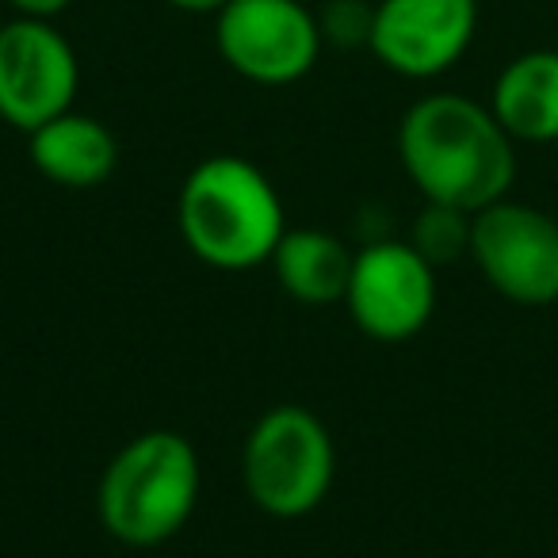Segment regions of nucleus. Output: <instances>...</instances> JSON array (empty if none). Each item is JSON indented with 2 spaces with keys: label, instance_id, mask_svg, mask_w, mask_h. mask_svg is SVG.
<instances>
[{
  "label": "nucleus",
  "instance_id": "f257e3e1",
  "mask_svg": "<svg viewBox=\"0 0 558 558\" xmlns=\"http://www.w3.org/2000/svg\"><path fill=\"white\" fill-rule=\"evenodd\" d=\"M398 157L428 203L486 210L517 184V142L489 104L463 93H428L398 123Z\"/></svg>",
  "mask_w": 558,
  "mask_h": 558
},
{
  "label": "nucleus",
  "instance_id": "f03ea898",
  "mask_svg": "<svg viewBox=\"0 0 558 558\" xmlns=\"http://www.w3.org/2000/svg\"><path fill=\"white\" fill-rule=\"evenodd\" d=\"M180 238L218 271H248L271 260L288 233L279 192L253 161L218 154L187 172L177 199Z\"/></svg>",
  "mask_w": 558,
  "mask_h": 558
},
{
  "label": "nucleus",
  "instance_id": "7ed1b4c3",
  "mask_svg": "<svg viewBox=\"0 0 558 558\" xmlns=\"http://www.w3.org/2000/svg\"><path fill=\"white\" fill-rule=\"evenodd\" d=\"M199 456L180 433L149 428L116 451L100 478V520L126 547H157L192 520Z\"/></svg>",
  "mask_w": 558,
  "mask_h": 558
},
{
  "label": "nucleus",
  "instance_id": "20e7f679",
  "mask_svg": "<svg viewBox=\"0 0 558 558\" xmlns=\"http://www.w3.org/2000/svg\"><path fill=\"white\" fill-rule=\"evenodd\" d=\"M337 474L333 436L318 413L276 405L253 425L241 451V478L253 505L268 517L295 520L326 501Z\"/></svg>",
  "mask_w": 558,
  "mask_h": 558
},
{
  "label": "nucleus",
  "instance_id": "39448f33",
  "mask_svg": "<svg viewBox=\"0 0 558 558\" xmlns=\"http://www.w3.org/2000/svg\"><path fill=\"white\" fill-rule=\"evenodd\" d=\"M215 43L238 77L264 88L303 81L326 47L303 0H230L215 16Z\"/></svg>",
  "mask_w": 558,
  "mask_h": 558
},
{
  "label": "nucleus",
  "instance_id": "423d86ee",
  "mask_svg": "<svg viewBox=\"0 0 558 558\" xmlns=\"http://www.w3.org/2000/svg\"><path fill=\"white\" fill-rule=\"evenodd\" d=\"M471 260L489 288L517 306L558 303V218L520 199L474 215Z\"/></svg>",
  "mask_w": 558,
  "mask_h": 558
},
{
  "label": "nucleus",
  "instance_id": "0eeeda50",
  "mask_svg": "<svg viewBox=\"0 0 558 558\" xmlns=\"http://www.w3.org/2000/svg\"><path fill=\"white\" fill-rule=\"evenodd\" d=\"M81 88L77 50L54 20L12 16L0 24V119L32 134L73 111Z\"/></svg>",
  "mask_w": 558,
  "mask_h": 558
},
{
  "label": "nucleus",
  "instance_id": "6e6552de",
  "mask_svg": "<svg viewBox=\"0 0 558 558\" xmlns=\"http://www.w3.org/2000/svg\"><path fill=\"white\" fill-rule=\"evenodd\" d=\"M344 306L372 341H410L433 322L436 268L410 241H372L352 256Z\"/></svg>",
  "mask_w": 558,
  "mask_h": 558
},
{
  "label": "nucleus",
  "instance_id": "1a4fd4ad",
  "mask_svg": "<svg viewBox=\"0 0 558 558\" xmlns=\"http://www.w3.org/2000/svg\"><path fill=\"white\" fill-rule=\"evenodd\" d=\"M478 35V0H379L372 50L405 81L444 77L463 62Z\"/></svg>",
  "mask_w": 558,
  "mask_h": 558
},
{
  "label": "nucleus",
  "instance_id": "9d476101",
  "mask_svg": "<svg viewBox=\"0 0 558 558\" xmlns=\"http://www.w3.org/2000/svg\"><path fill=\"white\" fill-rule=\"evenodd\" d=\"M489 111L517 146L558 142V50H524L512 58L489 88Z\"/></svg>",
  "mask_w": 558,
  "mask_h": 558
},
{
  "label": "nucleus",
  "instance_id": "9b49d317",
  "mask_svg": "<svg viewBox=\"0 0 558 558\" xmlns=\"http://www.w3.org/2000/svg\"><path fill=\"white\" fill-rule=\"evenodd\" d=\"M32 138V161L50 184L62 187H96L116 172L119 142L100 119L65 111L43 123Z\"/></svg>",
  "mask_w": 558,
  "mask_h": 558
},
{
  "label": "nucleus",
  "instance_id": "f8f14e48",
  "mask_svg": "<svg viewBox=\"0 0 558 558\" xmlns=\"http://www.w3.org/2000/svg\"><path fill=\"white\" fill-rule=\"evenodd\" d=\"M352 256L356 253H349V245L341 238L303 226V230L283 233V241L271 253V268L279 276V288L288 291L291 299H299L306 306H329L344 303Z\"/></svg>",
  "mask_w": 558,
  "mask_h": 558
},
{
  "label": "nucleus",
  "instance_id": "ddd939ff",
  "mask_svg": "<svg viewBox=\"0 0 558 558\" xmlns=\"http://www.w3.org/2000/svg\"><path fill=\"white\" fill-rule=\"evenodd\" d=\"M471 230H474L471 210L425 199V207L417 210V218H413V226H410V245L417 248L433 268H448V264L471 256Z\"/></svg>",
  "mask_w": 558,
  "mask_h": 558
},
{
  "label": "nucleus",
  "instance_id": "4468645a",
  "mask_svg": "<svg viewBox=\"0 0 558 558\" xmlns=\"http://www.w3.org/2000/svg\"><path fill=\"white\" fill-rule=\"evenodd\" d=\"M375 4L367 0H329L318 12L322 43H333L337 50H360L372 43Z\"/></svg>",
  "mask_w": 558,
  "mask_h": 558
},
{
  "label": "nucleus",
  "instance_id": "2eb2a0df",
  "mask_svg": "<svg viewBox=\"0 0 558 558\" xmlns=\"http://www.w3.org/2000/svg\"><path fill=\"white\" fill-rule=\"evenodd\" d=\"M16 16H32V20H54L70 9L73 0H4Z\"/></svg>",
  "mask_w": 558,
  "mask_h": 558
},
{
  "label": "nucleus",
  "instance_id": "dca6fc26",
  "mask_svg": "<svg viewBox=\"0 0 558 558\" xmlns=\"http://www.w3.org/2000/svg\"><path fill=\"white\" fill-rule=\"evenodd\" d=\"M165 4L177 12H187V16H218L230 0H165Z\"/></svg>",
  "mask_w": 558,
  "mask_h": 558
}]
</instances>
